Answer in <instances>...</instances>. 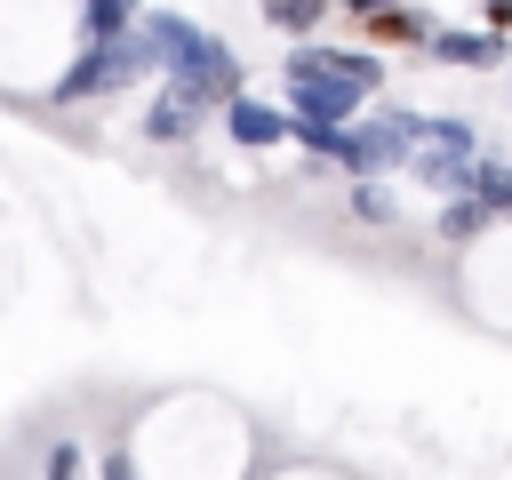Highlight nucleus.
I'll return each mask as SVG.
<instances>
[{"mask_svg":"<svg viewBox=\"0 0 512 480\" xmlns=\"http://www.w3.org/2000/svg\"><path fill=\"white\" fill-rule=\"evenodd\" d=\"M136 40H144L152 72H160L168 88H184L200 112H208V104H232V96L248 88V72H240L232 40H224V32H208V24H192V16H176V8L136 16Z\"/></svg>","mask_w":512,"mask_h":480,"instance_id":"nucleus-1","label":"nucleus"},{"mask_svg":"<svg viewBox=\"0 0 512 480\" xmlns=\"http://www.w3.org/2000/svg\"><path fill=\"white\" fill-rule=\"evenodd\" d=\"M144 72H152V56H144L136 32H80V48L56 80V104H104V96L136 88Z\"/></svg>","mask_w":512,"mask_h":480,"instance_id":"nucleus-2","label":"nucleus"},{"mask_svg":"<svg viewBox=\"0 0 512 480\" xmlns=\"http://www.w3.org/2000/svg\"><path fill=\"white\" fill-rule=\"evenodd\" d=\"M336 168H344L352 184H376V176L408 168V144H400V104H392V112H376V120H352V128H344Z\"/></svg>","mask_w":512,"mask_h":480,"instance_id":"nucleus-3","label":"nucleus"},{"mask_svg":"<svg viewBox=\"0 0 512 480\" xmlns=\"http://www.w3.org/2000/svg\"><path fill=\"white\" fill-rule=\"evenodd\" d=\"M224 136L232 144H248V152H272V144H288V104H272V96H232L224 104Z\"/></svg>","mask_w":512,"mask_h":480,"instance_id":"nucleus-4","label":"nucleus"},{"mask_svg":"<svg viewBox=\"0 0 512 480\" xmlns=\"http://www.w3.org/2000/svg\"><path fill=\"white\" fill-rule=\"evenodd\" d=\"M432 56H440V64H456V72H496L512 48H504V32H464V24H440V32H432Z\"/></svg>","mask_w":512,"mask_h":480,"instance_id":"nucleus-5","label":"nucleus"},{"mask_svg":"<svg viewBox=\"0 0 512 480\" xmlns=\"http://www.w3.org/2000/svg\"><path fill=\"white\" fill-rule=\"evenodd\" d=\"M192 136H200V104L160 80V96L144 104V144H192Z\"/></svg>","mask_w":512,"mask_h":480,"instance_id":"nucleus-6","label":"nucleus"},{"mask_svg":"<svg viewBox=\"0 0 512 480\" xmlns=\"http://www.w3.org/2000/svg\"><path fill=\"white\" fill-rule=\"evenodd\" d=\"M320 72H328L336 88H352L360 104L384 96V56H376V48H320Z\"/></svg>","mask_w":512,"mask_h":480,"instance_id":"nucleus-7","label":"nucleus"},{"mask_svg":"<svg viewBox=\"0 0 512 480\" xmlns=\"http://www.w3.org/2000/svg\"><path fill=\"white\" fill-rule=\"evenodd\" d=\"M488 224H496V216H488L480 200H464V192H456V200L440 208V240H448V248H472V240H480Z\"/></svg>","mask_w":512,"mask_h":480,"instance_id":"nucleus-8","label":"nucleus"},{"mask_svg":"<svg viewBox=\"0 0 512 480\" xmlns=\"http://www.w3.org/2000/svg\"><path fill=\"white\" fill-rule=\"evenodd\" d=\"M368 32H376V40H416V48H432L440 24H432L424 8H384V16H368Z\"/></svg>","mask_w":512,"mask_h":480,"instance_id":"nucleus-9","label":"nucleus"},{"mask_svg":"<svg viewBox=\"0 0 512 480\" xmlns=\"http://www.w3.org/2000/svg\"><path fill=\"white\" fill-rule=\"evenodd\" d=\"M256 8H264V24H280V32H312L336 0H256Z\"/></svg>","mask_w":512,"mask_h":480,"instance_id":"nucleus-10","label":"nucleus"},{"mask_svg":"<svg viewBox=\"0 0 512 480\" xmlns=\"http://www.w3.org/2000/svg\"><path fill=\"white\" fill-rule=\"evenodd\" d=\"M80 32H136V0H80Z\"/></svg>","mask_w":512,"mask_h":480,"instance_id":"nucleus-11","label":"nucleus"},{"mask_svg":"<svg viewBox=\"0 0 512 480\" xmlns=\"http://www.w3.org/2000/svg\"><path fill=\"white\" fill-rule=\"evenodd\" d=\"M40 480H88V456H80V440H56V448H48V464H40Z\"/></svg>","mask_w":512,"mask_h":480,"instance_id":"nucleus-12","label":"nucleus"},{"mask_svg":"<svg viewBox=\"0 0 512 480\" xmlns=\"http://www.w3.org/2000/svg\"><path fill=\"white\" fill-rule=\"evenodd\" d=\"M352 216H368V224H392V192H384V184H352Z\"/></svg>","mask_w":512,"mask_h":480,"instance_id":"nucleus-13","label":"nucleus"},{"mask_svg":"<svg viewBox=\"0 0 512 480\" xmlns=\"http://www.w3.org/2000/svg\"><path fill=\"white\" fill-rule=\"evenodd\" d=\"M96 480H144V472H136V456H128L120 440H112V448L96 456Z\"/></svg>","mask_w":512,"mask_h":480,"instance_id":"nucleus-14","label":"nucleus"},{"mask_svg":"<svg viewBox=\"0 0 512 480\" xmlns=\"http://www.w3.org/2000/svg\"><path fill=\"white\" fill-rule=\"evenodd\" d=\"M336 8H344V16H360V24H368V16H384V8H400V0H336Z\"/></svg>","mask_w":512,"mask_h":480,"instance_id":"nucleus-15","label":"nucleus"},{"mask_svg":"<svg viewBox=\"0 0 512 480\" xmlns=\"http://www.w3.org/2000/svg\"><path fill=\"white\" fill-rule=\"evenodd\" d=\"M488 16H496V32H504V24H512V0H488Z\"/></svg>","mask_w":512,"mask_h":480,"instance_id":"nucleus-16","label":"nucleus"}]
</instances>
